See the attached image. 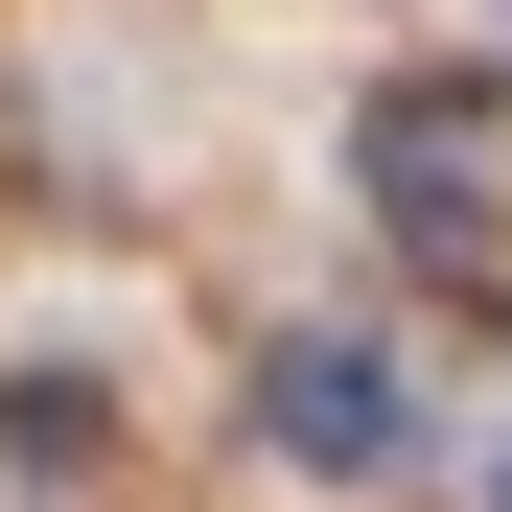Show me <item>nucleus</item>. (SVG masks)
<instances>
[{
    "instance_id": "nucleus-1",
    "label": "nucleus",
    "mask_w": 512,
    "mask_h": 512,
    "mask_svg": "<svg viewBox=\"0 0 512 512\" xmlns=\"http://www.w3.org/2000/svg\"><path fill=\"white\" fill-rule=\"evenodd\" d=\"M350 163H373V233H396L443 303H489V280H512V117L466 94V70H396V94L350 117Z\"/></svg>"
},
{
    "instance_id": "nucleus-2",
    "label": "nucleus",
    "mask_w": 512,
    "mask_h": 512,
    "mask_svg": "<svg viewBox=\"0 0 512 512\" xmlns=\"http://www.w3.org/2000/svg\"><path fill=\"white\" fill-rule=\"evenodd\" d=\"M256 443H280V466H326V489H373V466L419 443V396H396V350H373V326H280V350H256Z\"/></svg>"
},
{
    "instance_id": "nucleus-3",
    "label": "nucleus",
    "mask_w": 512,
    "mask_h": 512,
    "mask_svg": "<svg viewBox=\"0 0 512 512\" xmlns=\"http://www.w3.org/2000/svg\"><path fill=\"white\" fill-rule=\"evenodd\" d=\"M489 512H512V466H489Z\"/></svg>"
}]
</instances>
